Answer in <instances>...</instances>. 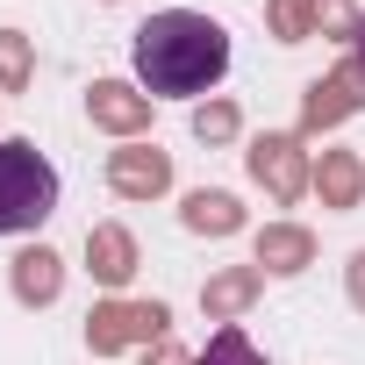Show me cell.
Masks as SVG:
<instances>
[{
	"instance_id": "obj_1",
	"label": "cell",
	"mask_w": 365,
	"mask_h": 365,
	"mask_svg": "<svg viewBox=\"0 0 365 365\" xmlns=\"http://www.w3.org/2000/svg\"><path fill=\"white\" fill-rule=\"evenodd\" d=\"M222 72H230V36L208 15L172 8V15H150L136 29V79H143L150 101H194Z\"/></svg>"
},
{
	"instance_id": "obj_2",
	"label": "cell",
	"mask_w": 365,
	"mask_h": 365,
	"mask_svg": "<svg viewBox=\"0 0 365 365\" xmlns=\"http://www.w3.org/2000/svg\"><path fill=\"white\" fill-rule=\"evenodd\" d=\"M51 208H58V172H51V158H43L36 143L8 136V143H0V237L36 230Z\"/></svg>"
},
{
	"instance_id": "obj_3",
	"label": "cell",
	"mask_w": 365,
	"mask_h": 365,
	"mask_svg": "<svg viewBox=\"0 0 365 365\" xmlns=\"http://www.w3.org/2000/svg\"><path fill=\"white\" fill-rule=\"evenodd\" d=\"M165 329V308L158 301H115V308H101L93 315V351H122V344H136V336H158Z\"/></svg>"
},
{
	"instance_id": "obj_4",
	"label": "cell",
	"mask_w": 365,
	"mask_h": 365,
	"mask_svg": "<svg viewBox=\"0 0 365 365\" xmlns=\"http://www.w3.org/2000/svg\"><path fill=\"white\" fill-rule=\"evenodd\" d=\"M251 172L265 179L279 201H294V194H301V143H294V136H265V143H251Z\"/></svg>"
},
{
	"instance_id": "obj_5",
	"label": "cell",
	"mask_w": 365,
	"mask_h": 365,
	"mask_svg": "<svg viewBox=\"0 0 365 365\" xmlns=\"http://www.w3.org/2000/svg\"><path fill=\"white\" fill-rule=\"evenodd\" d=\"M165 179H172L165 150H115V187L122 194H165Z\"/></svg>"
},
{
	"instance_id": "obj_6",
	"label": "cell",
	"mask_w": 365,
	"mask_h": 365,
	"mask_svg": "<svg viewBox=\"0 0 365 365\" xmlns=\"http://www.w3.org/2000/svg\"><path fill=\"white\" fill-rule=\"evenodd\" d=\"M143 115H150V101L129 93L122 79H101V86H93V122H108V129H136Z\"/></svg>"
},
{
	"instance_id": "obj_7",
	"label": "cell",
	"mask_w": 365,
	"mask_h": 365,
	"mask_svg": "<svg viewBox=\"0 0 365 365\" xmlns=\"http://www.w3.org/2000/svg\"><path fill=\"white\" fill-rule=\"evenodd\" d=\"M86 251H93V272H101L108 287H122V279L136 272V244H129L122 230H93V237H86Z\"/></svg>"
},
{
	"instance_id": "obj_8",
	"label": "cell",
	"mask_w": 365,
	"mask_h": 365,
	"mask_svg": "<svg viewBox=\"0 0 365 365\" xmlns=\"http://www.w3.org/2000/svg\"><path fill=\"white\" fill-rule=\"evenodd\" d=\"M358 79H365V65H351V72H336L329 86H315V101H308V122H336L344 108H358Z\"/></svg>"
},
{
	"instance_id": "obj_9",
	"label": "cell",
	"mask_w": 365,
	"mask_h": 365,
	"mask_svg": "<svg viewBox=\"0 0 365 365\" xmlns=\"http://www.w3.org/2000/svg\"><path fill=\"white\" fill-rule=\"evenodd\" d=\"M244 215H237V201L230 194H194L187 201V230H208V237H230Z\"/></svg>"
},
{
	"instance_id": "obj_10",
	"label": "cell",
	"mask_w": 365,
	"mask_h": 365,
	"mask_svg": "<svg viewBox=\"0 0 365 365\" xmlns=\"http://www.w3.org/2000/svg\"><path fill=\"white\" fill-rule=\"evenodd\" d=\"M258 265L301 272V265H308V237H301V230H265V237H258Z\"/></svg>"
},
{
	"instance_id": "obj_11",
	"label": "cell",
	"mask_w": 365,
	"mask_h": 365,
	"mask_svg": "<svg viewBox=\"0 0 365 365\" xmlns=\"http://www.w3.org/2000/svg\"><path fill=\"white\" fill-rule=\"evenodd\" d=\"M15 294H22V301H51V294H58V258H51V251L15 258Z\"/></svg>"
},
{
	"instance_id": "obj_12",
	"label": "cell",
	"mask_w": 365,
	"mask_h": 365,
	"mask_svg": "<svg viewBox=\"0 0 365 365\" xmlns=\"http://www.w3.org/2000/svg\"><path fill=\"white\" fill-rule=\"evenodd\" d=\"M201 365H265L258 351H251V336L244 329H215V344H208V358Z\"/></svg>"
},
{
	"instance_id": "obj_13",
	"label": "cell",
	"mask_w": 365,
	"mask_h": 365,
	"mask_svg": "<svg viewBox=\"0 0 365 365\" xmlns=\"http://www.w3.org/2000/svg\"><path fill=\"white\" fill-rule=\"evenodd\" d=\"M322 194H329L336 208H351V201H358V165H351L344 150H336V158L322 165Z\"/></svg>"
},
{
	"instance_id": "obj_14",
	"label": "cell",
	"mask_w": 365,
	"mask_h": 365,
	"mask_svg": "<svg viewBox=\"0 0 365 365\" xmlns=\"http://www.w3.org/2000/svg\"><path fill=\"white\" fill-rule=\"evenodd\" d=\"M251 287H258V272H230V279H215V287H208V308H237Z\"/></svg>"
},
{
	"instance_id": "obj_15",
	"label": "cell",
	"mask_w": 365,
	"mask_h": 365,
	"mask_svg": "<svg viewBox=\"0 0 365 365\" xmlns=\"http://www.w3.org/2000/svg\"><path fill=\"white\" fill-rule=\"evenodd\" d=\"M0 72H8V79H22V72H29V51H22V36H0Z\"/></svg>"
},
{
	"instance_id": "obj_16",
	"label": "cell",
	"mask_w": 365,
	"mask_h": 365,
	"mask_svg": "<svg viewBox=\"0 0 365 365\" xmlns=\"http://www.w3.org/2000/svg\"><path fill=\"white\" fill-rule=\"evenodd\" d=\"M194 129H201V136H230V129H237V115H230V108H201V115H194Z\"/></svg>"
},
{
	"instance_id": "obj_17",
	"label": "cell",
	"mask_w": 365,
	"mask_h": 365,
	"mask_svg": "<svg viewBox=\"0 0 365 365\" xmlns=\"http://www.w3.org/2000/svg\"><path fill=\"white\" fill-rule=\"evenodd\" d=\"M351 301H358V308H365V251H358V258H351Z\"/></svg>"
},
{
	"instance_id": "obj_18",
	"label": "cell",
	"mask_w": 365,
	"mask_h": 365,
	"mask_svg": "<svg viewBox=\"0 0 365 365\" xmlns=\"http://www.w3.org/2000/svg\"><path fill=\"white\" fill-rule=\"evenodd\" d=\"M358 51H365V22H358Z\"/></svg>"
}]
</instances>
